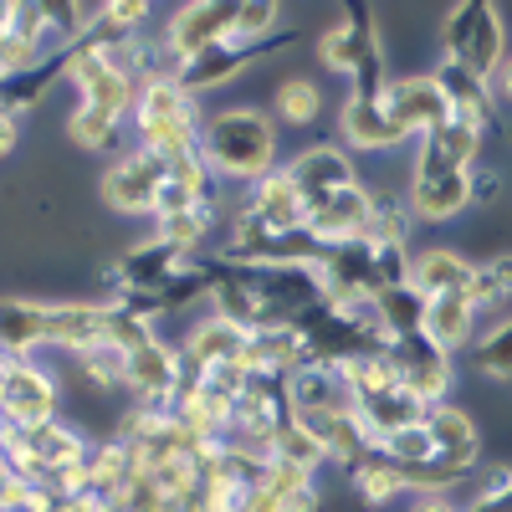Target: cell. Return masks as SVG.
<instances>
[{"instance_id": "6da1fadb", "label": "cell", "mask_w": 512, "mask_h": 512, "mask_svg": "<svg viewBox=\"0 0 512 512\" xmlns=\"http://www.w3.org/2000/svg\"><path fill=\"white\" fill-rule=\"evenodd\" d=\"M210 277V313L262 333V328H292L303 323L318 303H328V287L318 267H246V262H221V256H200Z\"/></svg>"}, {"instance_id": "7a4b0ae2", "label": "cell", "mask_w": 512, "mask_h": 512, "mask_svg": "<svg viewBox=\"0 0 512 512\" xmlns=\"http://www.w3.org/2000/svg\"><path fill=\"white\" fill-rule=\"evenodd\" d=\"M200 159L210 175H226L241 185H256L277 175V123L262 108H216L200 123Z\"/></svg>"}, {"instance_id": "3957f363", "label": "cell", "mask_w": 512, "mask_h": 512, "mask_svg": "<svg viewBox=\"0 0 512 512\" xmlns=\"http://www.w3.org/2000/svg\"><path fill=\"white\" fill-rule=\"evenodd\" d=\"M318 62L349 82V98H384L390 88V62H384V36L374 6H349L323 36Z\"/></svg>"}, {"instance_id": "277c9868", "label": "cell", "mask_w": 512, "mask_h": 512, "mask_svg": "<svg viewBox=\"0 0 512 512\" xmlns=\"http://www.w3.org/2000/svg\"><path fill=\"white\" fill-rule=\"evenodd\" d=\"M128 123H134V139L139 149L149 154H200V103L175 82V72H159L149 82H139V98H134V113H128Z\"/></svg>"}, {"instance_id": "5b68a950", "label": "cell", "mask_w": 512, "mask_h": 512, "mask_svg": "<svg viewBox=\"0 0 512 512\" xmlns=\"http://www.w3.org/2000/svg\"><path fill=\"white\" fill-rule=\"evenodd\" d=\"M507 57V26L492 0H461L441 21V62H456L472 77L492 82V72Z\"/></svg>"}, {"instance_id": "8992f818", "label": "cell", "mask_w": 512, "mask_h": 512, "mask_svg": "<svg viewBox=\"0 0 512 512\" xmlns=\"http://www.w3.org/2000/svg\"><path fill=\"white\" fill-rule=\"evenodd\" d=\"M405 200L415 210V221H451V216H461V210L472 205V169H461L431 139H420Z\"/></svg>"}, {"instance_id": "52a82bcc", "label": "cell", "mask_w": 512, "mask_h": 512, "mask_svg": "<svg viewBox=\"0 0 512 512\" xmlns=\"http://www.w3.org/2000/svg\"><path fill=\"white\" fill-rule=\"evenodd\" d=\"M297 47V31H282V36H272V41H221V47H210V52H200V57H190V62H180L175 67V82L190 93V98H200V93H210V88H226V82H236L246 67H262V62H272L277 52H292Z\"/></svg>"}, {"instance_id": "ba28073f", "label": "cell", "mask_w": 512, "mask_h": 512, "mask_svg": "<svg viewBox=\"0 0 512 512\" xmlns=\"http://www.w3.org/2000/svg\"><path fill=\"white\" fill-rule=\"evenodd\" d=\"M190 262H195L190 251L149 236L139 246H128L118 262L108 267V287H113V297H159L164 287H175L190 272Z\"/></svg>"}, {"instance_id": "9c48e42d", "label": "cell", "mask_w": 512, "mask_h": 512, "mask_svg": "<svg viewBox=\"0 0 512 512\" xmlns=\"http://www.w3.org/2000/svg\"><path fill=\"white\" fill-rule=\"evenodd\" d=\"M164 175H169V159L164 154H149V149H123L108 169H103V205H113L118 216H154L159 205V190H164Z\"/></svg>"}, {"instance_id": "30bf717a", "label": "cell", "mask_w": 512, "mask_h": 512, "mask_svg": "<svg viewBox=\"0 0 512 512\" xmlns=\"http://www.w3.org/2000/svg\"><path fill=\"white\" fill-rule=\"evenodd\" d=\"M390 364L400 374V384L425 400V405H446L451 400V384H456V359L451 349H441L431 333H405L390 344Z\"/></svg>"}, {"instance_id": "8fae6325", "label": "cell", "mask_w": 512, "mask_h": 512, "mask_svg": "<svg viewBox=\"0 0 512 512\" xmlns=\"http://www.w3.org/2000/svg\"><path fill=\"white\" fill-rule=\"evenodd\" d=\"M57 405H62V390L41 364H31V359L6 364V374H0V410H6V425H21V431L52 425Z\"/></svg>"}, {"instance_id": "7c38bea8", "label": "cell", "mask_w": 512, "mask_h": 512, "mask_svg": "<svg viewBox=\"0 0 512 512\" xmlns=\"http://www.w3.org/2000/svg\"><path fill=\"white\" fill-rule=\"evenodd\" d=\"M236 31V6H221V0H195V6H180L175 16H169V26L159 31L169 62H190L210 47H221V41H231Z\"/></svg>"}, {"instance_id": "4fadbf2b", "label": "cell", "mask_w": 512, "mask_h": 512, "mask_svg": "<svg viewBox=\"0 0 512 512\" xmlns=\"http://www.w3.org/2000/svg\"><path fill=\"white\" fill-rule=\"evenodd\" d=\"M282 175L292 180V190L303 195V205L313 210V205H323L328 195L359 185V164H354V154H349L344 144H308V149H297V154L287 159Z\"/></svg>"}, {"instance_id": "5bb4252c", "label": "cell", "mask_w": 512, "mask_h": 512, "mask_svg": "<svg viewBox=\"0 0 512 512\" xmlns=\"http://www.w3.org/2000/svg\"><path fill=\"white\" fill-rule=\"evenodd\" d=\"M384 108H390V118L405 128L410 139H431L436 128L451 118V103H446V93H441L436 72L390 77V88H384Z\"/></svg>"}, {"instance_id": "9a60e30c", "label": "cell", "mask_w": 512, "mask_h": 512, "mask_svg": "<svg viewBox=\"0 0 512 512\" xmlns=\"http://www.w3.org/2000/svg\"><path fill=\"white\" fill-rule=\"evenodd\" d=\"M425 431H431L436 441V466L446 482H466L472 477V466L482 461V431L477 420L466 415L461 405H431V415H425Z\"/></svg>"}, {"instance_id": "2e32d148", "label": "cell", "mask_w": 512, "mask_h": 512, "mask_svg": "<svg viewBox=\"0 0 512 512\" xmlns=\"http://www.w3.org/2000/svg\"><path fill=\"white\" fill-rule=\"evenodd\" d=\"M175 369H180V344H164L154 333L149 344H139L128 354V369H123V395L134 405H164L175 400Z\"/></svg>"}, {"instance_id": "e0dca14e", "label": "cell", "mask_w": 512, "mask_h": 512, "mask_svg": "<svg viewBox=\"0 0 512 512\" xmlns=\"http://www.w3.org/2000/svg\"><path fill=\"white\" fill-rule=\"evenodd\" d=\"M318 277L328 287L333 303H349V297H374L379 292V262H374V246L364 236L354 241H333L318 262Z\"/></svg>"}, {"instance_id": "ac0fdd59", "label": "cell", "mask_w": 512, "mask_h": 512, "mask_svg": "<svg viewBox=\"0 0 512 512\" xmlns=\"http://www.w3.org/2000/svg\"><path fill=\"white\" fill-rule=\"evenodd\" d=\"M338 134H344V144L354 154H384V149H400L410 134L390 118V108H384V98H349L338 103Z\"/></svg>"}, {"instance_id": "d6986e66", "label": "cell", "mask_w": 512, "mask_h": 512, "mask_svg": "<svg viewBox=\"0 0 512 512\" xmlns=\"http://www.w3.org/2000/svg\"><path fill=\"white\" fill-rule=\"evenodd\" d=\"M246 221H256L267 236H287V231H303L308 226V205H303V195L292 190V180L282 175H267V180H256L251 190H246V200L236 205Z\"/></svg>"}, {"instance_id": "ffe728a7", "label": "cell", "mask_w": 512, "mask_h": 512, "mask_svg": "<svg viewBox=\"0 0 512 512\" xmlns=\"http://www.w3.org/2000/svg\"><path fill=\"white\" fill-rule=\"evenodd\" d=\"M108 344V303H47V349L88 354Z\"/></svg>"}, {"instance_id": "44dd1931", "label": "cell", "mask_w": 512, "mask_h": 512, "mask_svg": "<svg viewBox=\"0 0 512 512\" xmlns=\"http://www.w3.org/2000/svg\"><path fill=\"white\" fill-rule=\"evenodd\" d=\"M369 210H374V190L359 180V185H349V190L328 195L323 205H313V210H308V231H313L323 246L354 241V236H364V226H369Z\"/></svg>"}, {"instance_id": "7402d4cb", "label": "cell", "mask_w": 512, "mask_h": 512, "mask_svg": "<svg viewBox=\"0 0 512 512\" xmlns=\"http://www.w3.org/2000/svg\"><path fill=\"white\" fill-rule=\"evenodd\" d=\"M344 477H349V492H354L364 507H390V502L410 497V477H405V466H395L379 446H374L369 456L349 461V466H344Z\"/></svg>"}, {"instance_id": "603a6c76", "label": "cell", "mask_w": 512, "mask_h": 512, "mask_svg": "<svg viewBox=\"0 0 512 512\" xmlns=\"http://www.w3.org/2000/svg\"><path fill=\"white\" fill-rule=\"evenodd\" d=\"M36 349H47V303H36V297H0V354L31 359Z\"/></svg>"}, {"instance_id": "cb8c5ba5", "label": "cell", "mask_w": 512, "mask_h": 512, "mask_svg": "<svg viewBox=\"0 0 512 512\" xmlns=\"http://www.w3.org/2000/svg\"><path fill=\"white\" fill-rule=\"evenodd\" d=\"M251 374H292L308 364V344H303V328H262L246 338V359Z\"/></svg>"}, {"instance_id": "d4e9b609", "label": "cell", "mask_w": 512, "mask_h": 512, "mask_svg": "<svg viewBox=\"0 0 512 512\" xmlns=\"http://www.w3.org/2000/svg\"><path fill=\"white\" fill-rule=\"evenodd\" d=\"M477 318H482V308H477L472 287H466V292H446V297H431V313H425V333H431L441 349L456 354L461 344H472Z\"/></svg>"}, {"instance_id": "484cf974", "label": "cell", "mask_w": 512, "mask_h": 512, "mask_svg": "<svg viewBox=\"0 0 512 512\" xmlns=\"http://www.w3.org/2000/svg\"><path fill=\"white\" fill-rule=\"evenodd\" d=\"M477 277V267L466 262L461 251L451 246H431V251H420L415 256V267H410V282L425 292V297H446V292H466Z\"/></svg>"}, {"instance_id": "4316f807", "label": "cell", "mask_w": 512, "mask_h": 512, "mask_svg": "<svg viewBox=\"0 0 512 512\" xmlns=\"http://www.w3.org/2000/svg\"><path fill=\"white\" fill-rule=\"evenodd\" d=\"M246 328H236V323H226V318H216V313H210V318H200L190 333H185V354L190 359H200L205 369L210 364H241L246 359Z\"/></svg>"}, {"instance_id": "83f0119b", "label": "cell", "mask_w": 512, "mask_h": 512, "mask_svg": "<svg viewBox=\"0 0 512 512\" xmlns=\"http://www.w3.org/2000/svg\"><path fill=\"white\" fill-rule=\"evenodd\" d=\"M431 72H436V82H441V93H446L451 113H461V118H477V123H487V128H492V118H497L492 82L472 77V72L456 67V62H436Z\"/></svg>"}, {"instance_id": "f1b7e54d", "label": "cell", "mask_w": 512, "mask_h": 512, "mask_svg": "<svg viewBox=\"0 0 512 512\" xmlns=\"http://www.w3.org/2000/svg\"><path fill=\"white\" fill-rule=\"evenodd\" d=\"M374 308L390 328V338H405V333H425V313H431V297H425L415 282H395V287H379L374 292Z\"/></svg>"}, {"instance_id": "f546056e", "label": "cell", "mask_w": 512, "mask_h": 512, "mask_svg": "<svg viewBox=\"0 0 512 512\" xmlns=\"http://www.w3.org/2000/svg\"><path fill=\"white\" fill-rule=\"evenodd\" d=\"M410 231H415L410 200H405V195H379V190H374V210H369L364 241H369V246H410Z\"/></svg>"}, {"instance_id": "4dcf8cb0", "label": "cell", "mask_w": 512, "mask_h": 512, "mask_svg": "<svg viewBox=\"0 0 512 512\" xmlns=\"http://www.w3.org/2000/svg\"><path fill=\"white\" fill-rule=\"evenodd\" d=\"M272 113H277V123L308 128V123L323 118V88L313 77H282L277 93H272Z\"/></svg>"}, {"instance_id": "1f68e13d", "label": "cell", "mask_w": 512, "mask_h": 512, "mask_svg": "<svg viewBox=\"0 0 512 512\" xmlns=\"http://www.w3.org/2000/svg\"><path fill=\"white\" fill-rule=\"evenodd\" d=\"M267 451H272V461L277 466H292V472H303V477H318L323 472V466H328V451L303 431V425H297V420H287L282 425V431L267 441Z\"/></svg>"}, {"instance_id": "d6a6232c", "label": "cell", "mask_w": 512, "mask_h": 512, "mask_svg": "<svg viewBox=\"0 0 512 512\" xmlns=\"http://www.w3.org/2000/svg\"><path fill=\"white\" fill-rule=\"evenodd\" d=\"M431 144H436L446 159H456L461 169H472V164H482V149H487V123L451 113L436 134H431Z\"/></svg>"}, {"instance_id": "836d02e7", "label": "cell", "mask_w": 512, "mask_h": 512, "mask_svg": "<svg viewBox=\"0 0 512 512\" xmlns=\"http://www.w3.org/2000/svg\"><path fill=\"white\" fill-rule=\"evenodd\" d=\"M118 139H123V118H108L98 108H77L67 118V144L82 154H113Z\"/></svg>"}, {"instance_id": "e575fe53", "label": "cell", "mask_w": 512, "mask_h": 512, "mask_svg": "<svg viewBox=\"0 0 512 512\" xmlns=\"http://www.w3.org/2000/svg\"><path fill=\"white\" fill-rule=\"evenodd\" d=\"M216 221H221V205L210 200L200 210H185V216H164L154 236L169 241V246H180V251H190V256H200V246L216 236Z\"/></svg>"}, {"instance_id": "d590c367", "label": "cell", "mask_w": 512, "mask_h": 512, "mask_svg": "<svg viewBox=\"0 0 512 512\" xmlns=\"http://www.w3.org/2000/svg\"><path fill=\"white\" fill-rule=\"evenodd\" d=\"M72 359H77V374L88 379V390H93V395H113V390H123L128 349H118V344H98V349L72 354Z\"/></svg>"}, {"instance_id": "8d00e7d4", "label": "cell", "mask_w": 512, "mask_h": 512, "mask_svg": "<svg viewBox=\"0 0 512 512\" xmlns=\"http://www.w3.org/2000/svg\"><path fill=\"white\" fill-rule=\"evenodd\" d=\"M472 297H477V308H482V313L512 303V251H497V256H487V262L477 267V277H472Z\"/></svg>"}, {"instance_id": "74e56055", "label": "cell", "mask_w": 512, "mask_h": 512, "mask_svg": "<svg viewBox=\"0 0 512 512\" xmlns=\"http://www.w3.org/2000/svg\"><path fill=\"white\" fill-rule=\"evenodd\" d=\"M477 369H482L487 379L512 384V313L497 318V323L477 338Z\"/></svg>"}, {"instance_id": "f35d334b", "label": "cell", "mask_w": 512, "mask_h": 512, "mask_svg": "<svg viewBox=\"0 0 512 512\" xmlns=\"http://www.w3.org/2000/svg\"><path fill=\"white\" fill-rule=\"evenodd\" d=\"M277 21H282V6L277 0H246V6H236V41H272V36H282L277 31Z\"/></svg>"}, {"instance_id": "ab89813d", "label": "cell", "mask_w": 512, "mask_h": 512, "mask_svg": "<svg viewBox=\"0 0 512 512\" xmlns=\"http://www.w3.org/2000/svg\"><path fill=\"white\" fill-rule=\"evenodd\" d=\"M103 21L128 31V36H139V26L149 21V6L144 0H103Z\"/></svg>"}, {"instance_id": "60d3db41", "label": "cell", "mask_w": 512, "mask_h": 512, "mask_svg": "<svg viewBox=\"0 0 512 512\" xmlns=\"http://www.w3.org/2000/svg\"><path fill=\"white\" fill-rule=\"evenodd\" d=\"M502 200V169L472 164V205H497Z\"/></svg>"}, {"instance_id": "b9f144b4", "label": "cell", "mask_w": 512, "mask_h": 512, "mask_svg": "<svg viewBox=\"0 0 512 512\" xmlns=\"http://www.w3.org/2000/svg\"><path fill=\"white\" fill-rule=\"evenodd\" d=\"M21 134H26V123H21V113H11V108H0V159H11V154L21 149Z\"/></svg>"}, {"instance_id": "7bdbcfd3", "label": "cell", "mask_w": 512, "mask_h": 512, "mask_svg": "<svg viewBox=\"0 0 512 512\" xmlns=\"http://www.w3.org/2000/svg\"><path fill=\"white\" fill-rule=\"evenodd\" d=\"M410 512H461V507L451 502V492H415Z\"/></svg>"}, {"instance_id": "ee69618b", "label": "cell", "mask_w": 512, "mask_h": 512, "mask_svg": "<svg viewBox=\"0 0 512 512\" xmlns=\"http://www.w3.org/2000/svg\"><path fill=\"white\" fill-rule=\"evenodd\" d=\"M492 98H497V108H502V103L512 108V52H507V57H502V67L492 72Z\"/></svg>"}, {"instance_id": "f6af8a7d", "label": "cell", "mask_w": 512, "mask_h": 512, "mask_svg": "<svg viewBox=\"0 0 512 512\" xmlns=\"http://www.w3.org/2000/svg\"><path fill=\"white\" fill-rule=\"evenodd\" d=\"M461 512H512V482H507L502 492H492V497H477V502H466Z\"/></svg>"}, {"instance_id": "bcb514c9", "label": "cell", "mask_w": 512, "mask_h": 512, "mask_svg": "<svg viewBox=\"0 0 512 512\" xmlns=\"http://www.w3.org/2000/svg\"><path fill=\"white\" fill-rule=\"evenodd\" d=\"M6 364H11V359H6V354H0V374H6Z\"/></svg>"}, {"instance_id": "7dc6e473", "label": "cell", "mask_w": 512, "mask_h": 512, "mask_svg": "<svg viewBox=\"0 0 512 512\" xmlns=\"http://www.w3.org/2000/svg\"><path fill=\"white\" fill-rule=\"evenodd\" d=\"M0 425H6V410H0Z\"/></svg>"}, {"instance_id": "c3c4849f", "label": "cell", "mask_w": 512, "mask_h": 512, "mask_svg": "<svg viewBox=\"0 0 512 512\" xmlns=\"http://www.w3.org/2000/svg\"><path fill=\"white\" fill-rule=\"evenodd\" d=\"M507 139H512V123H507Z\"/></svg>"}]
</instances>
